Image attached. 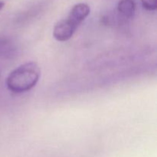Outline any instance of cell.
<instances>
[{
    "mask_svg": "<svg viewBox=\"0 0 157 157\" xmlns=\"http://www.w3.org/2000/svg\"><path fill=\"white\" fill-rule=\"evenodd\" d=\"M5 6V3L3 2H0V11L3 9V7Z\"/></svg>",
    "mask_w": 157,
    "mask_h": 157,
    "instance_id": "8992f818",
    "label": "cell"
},
{
    "mask_svg": "<svg viewBox=\"0 0 157 157\" xmlns=\"http://www.w3.org/2000/svg\"><path fill=\"white\" fill-rule=\"evenodd\" d=\"M141 4L147 11H156L157 9V0H141Z\"/></svg>",
    "mask_w": 157,
    "mask_h": 157,
    "instance_id": "5b68a950",
    "label": "cell"
},
{
    "mask_svg": "<svg viewBox=\"0 0 157 157\" xmlns=\"http://www.w3.org/2000/svg\"><path fill=\"white\" fill-rule=\"evenodd\" d=\"M12 52V44L5 38H0V58H7Z\"/></svg>",
    "mask_w": 157,
    "mask_h": 157,
    "instance_id": "277c9868",
    "label": "cell"
},
{
    "mask_svg": "<svg viewBox=\"0 0 157 157\" xmlns=\"http://www.w3.org/2000/svg\"><path fill=\"white\" fill-rule=\"evenodd\" d=\"M41 70L36 62L25 63L14 69L6 81L8 90L15 94H21L32 90L40 79Z\"/></svg>",
    "mask_w": 157,
    "mask_h": 157,
    "instance_id": "6da1fadb",
    "label": "cell"
},
{
    "mask_svg": "<svg viewBox=\"0 0 157 157\" xmlns=\"http://www.w3.org/2000/svg\"><path fill=\"white\" fill-rule=\"evenodd\" d=\"M90 12L89 6L86 3L75 5L67 17L58 21L53 29V36L57 41H68L76 32L78 26L87 18Z\"/></svg>",
    "mask_w": 157,
    "mask_h": 157,
    "instance_id": "7a4b0ae2",
    "label": "cell"
},
{
    "mask_svg": "<svg viewBox=\"0 0 157 157\" xmlns=\"http://www.w3.org/2000/svg\"><path fill=\"white\" fill-rule=\"evenodd\" d=\"M136 5L134 0H120L117 9L119 14L125 18H133L136 12Z\"/></svg>",
    "mask_w": 157,
    "mask_h": 157,
    "instance_id": "3957f363",
    "label": "cell"
}]
</instances>
